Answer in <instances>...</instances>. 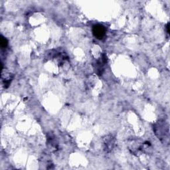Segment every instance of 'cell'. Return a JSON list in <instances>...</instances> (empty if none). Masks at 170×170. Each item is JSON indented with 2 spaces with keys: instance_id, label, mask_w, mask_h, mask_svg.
Segmentation results:
<instances>
[{
  "instance_id": "cell-1",
  "label": "cell",
  "mask_w": 170,
  "mask_h": 170,
  "mask_svg": "<svg viewBox=\"0 0 170 170\" xmlns=\"http://www.w3.org/2000/svg\"><path fill=\"white\" fill-rule=\"evenodd\" d=\"M93 33L94 37L98 39H103L106 33L105 27L100 24L94 25L93 27Z\"/></svg>"
},
{
  "instance_id": "cell-2",
  "label": "cell",
  "mask_w": 170,
  "mask_h": 170,
  "mask_svg": "<svg viewBox=\"0 0 170 170\" xmlns=\"http://www.w3.org/2000/svg\"><path fill=\"white\" fill-rule=\"evenodd\" d=\"M0 43H1V47L2 48L6 47L8 45V41L6 38H4L3 36L1 37V40H0Z\"/></svg>"
}]
</instances>
